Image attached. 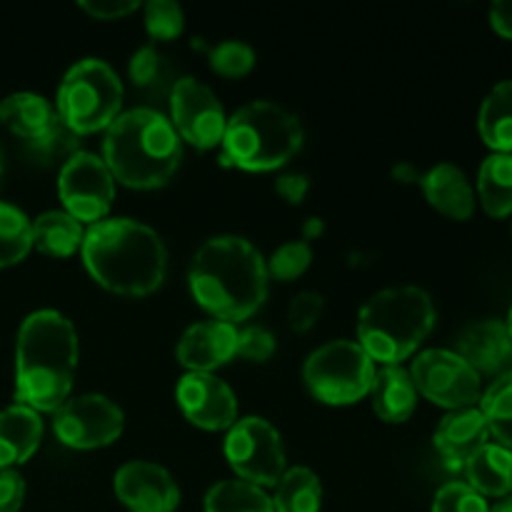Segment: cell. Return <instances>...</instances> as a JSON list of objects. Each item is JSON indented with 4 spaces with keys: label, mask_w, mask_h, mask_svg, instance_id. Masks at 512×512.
I'll list each match as a JSON object with an SVG mask.
<instances>
[{
    "label": "cell",
    "mask_w": 512,
    "mask_h": 512,
    "mask_svg": "<svg viewBox=\"0 0 512 512\" xmlns=\"http://www.w3.org/2000/svg\"><path fill=\"white\" fill-rule=\"evenodd\" d=\"M310 263H313V248L305 240H293V243L280 245L270 255V260H265V265H268V278L283 280V283L300 278L310 268Z\"/></svg>",
    "instance_id": "cell-34"
},
{
    "label": "cell",
    "mask_w": 512,
    "mask_h": 512,
    "mask_svg": "<svg viewBox=\"0 0 512 512\" xmlns=\"http://www.w3.org/2000/svg\"><path fill=\"white\" fill-rule=\"evenodd\" d=\"M103 160L128 188L153 190L168 183L183 160V140L173 123L153 108L120 113L105 130Z\"/></svg>",
    "instance_id": "cell-4"
},
{
    "label": "cell",
    "mask_w": 512,
    "mask_h": 512,
    "mask_svg": "<svg viewBox=\"0 0 512 512\" xmlns=\"http://www.w3.org/2000/svg\"><path fill=\"white\" fill-rule=\"evenodd\" d=\"M125 428V415L110 398L98 393L65 400L53 418V430L73 450H95L115 443Z\"/></svg>",
    "instance_id": "cell-12"
},
{
    "label": "cell",
    "mask_w": 512,
    "mask_h": 512,
    "mask_svg": "<svg viewBox=\"0 0 512 512\" xmlns=\"http://www.w3.org/2000/svg\"><path fill=\"white\" fill-rule=\"evenodd\" d=\"M435 328V305L425 290L403 285L375 293L360 308L358 340L370 360L400 365Z\"/></svg>",
    "instance_id": "cell-5"
},
{
    "label": "cell",
    "mask_w": 512,
    "mask_h": 512,
    "mask_svg": "<svg viewBox=\"0 0 512 512\" xmlns=\"http://www.w3.org/2000/svg\"><path fill=\"white\" fill-rule=\"evenodd\" d=\"M415 390L448 410H465L480 403V375L453 350H425L410 368Z\"/></svg>",
    "instance_id": "cell-10"
},
{
    "label": "cell",
    "mask_w": 512,
    "mask_h": 512,
    "mask_svg": "<svg viewBox=\"0 0 512 512\" xmlns=\"http://www.w3.org/2000/svg\"><path fill=\"white\" fill-rule=\"evenodd\" d=\"M113 488L130 512H173L180 503V490L173 475L148 460L125 463L115 473Z\"/></svg>",
    "instance_id": "cell-15"
},
{
    "label": "cell",
    "mask_w": 512,
    "mask_h": 512,
    "mask_svg": "<svg viewBox=\"0 0 512 512\" xmlns=\"http://www.w3.org/2000/svg\"><path fill=\"white\" fill-rule=\"evenodd\" d=\"M3 170H5V160H3V150H0V180H3Z\"/></svg>",
    "instance_id": "cell-46"
},
{
    "label": "cell",
    "mask_w": 512,
    "mask_h": 512,
    "mask_svg": "<svg viewBox=\"0 0 512 512\" xmlns=\"http://www.w3.org/2000/svg\"><path fill=\"white\" fill-rule=\"evenodd\" d=\"M175 355L188 373H213L238 355V328L223 320L190 325L180 335Z\"/></svg>",
    "instance_id": "cell-16"
},
{
    "label": "cell",
    "mask_w": 512,
    "mask_h": 512,
    "mask_svg": "<svg viewBox=\"0 0 512 512\" xmlns=\"http://www.w3.org/2000/svg\"><path fill=\"white\" fill-rule=\"evenodd\" d=\"M468 485L483 498L512 495V453L498 443H488L465 463Z\"/></svg>",
    "instance_id": "cell-22"
},
{
    "label": "cell",
    "mask_w": 512,
    "mask_h": 512,
    "mask_svg": "<svg viewBox=\"0 0 512 512\" xmlns=\"http://www.w3.org/2000/svg\"><path fill=\"white\" fill-rule=\"evenodd\" d=\"M25 500V480L15 468L0 470V512H18Z\"/></svg>",
    "instance_id": "cell-39"
},
{
    "label": "cell",
    "mask_w": 512,
    "mask_h": 512,
    "mask_svg": "<svg viewBox=\"0 0 512 512\" xmlns=\"http://www.w3.org/2000/svg\"><path fill=\"white\" fill-rule=\"evenodd\" d=\"M480 413L488 423L490 435L498 438V445L512 453V370L500 375L485 395L480 398Z\"/></svg>",
    "instance_id": "cell-29"
},
{
    "label": "cell",
    "mask_w": 512,
    "mask_h": 512,
    "mask_svg": "<svg viewBox=\"0 0 512 512\" xmlns=\"http://www.w3.org/2000/svg\"><path fill=\"white\" fill-rule=\"evenodd\" d=\"M223 160L250 173L283 168L303 148V125L290 110L270 100L243 105L228 118L223 135Z\"/></svg>",
    "instance_id": "cell-6"
},
{
    "label": "cell",
    "mask_w": 512,
    "mask_h": 512,
    "mask_svg": "<svg viewBox=\"0 0 512 512\" xmlns=\"http://www.w3.org/2000/svg\"><path fill=\"white\" fill-rule=\"evenodd\" d=\"M170 123L180 140L198 150H210L223 143L228 118L208 85L195 78H180L170 88Z\"/></svg>",
    "instance_id": "cell-13"
},
{
    "label": "cell",
    "mask_w": 512,
    "mask_h": 512,
    "mask_svg": "<svg viewBox=\"0 0 512 512\" xmlns=\"http://www.w3.org/2000/svg\"><path fill=\"white\" fill-rule=\"evenodd\" d=\"M33 248V223L20 208L0 203V268L20 263Z\"/></svg>",
    "instance_id": "cell-30"
},
{
    "label": "cell",
    "mask_w": 512,
    "mask_h": 512,
    "mask_svg": "<svg viewBox=\"0 0 512 512\" xmlns=\"http://www.w3.org/2000/svg\"><path fill=\"white\" fill-rule=\"evenodd\" d=\"M323 308H325V300L320 293H313V290L298 293L288 308L290 328L298 330V333H308V330L320 320Z\"/></svg>",
    "instance_id": "cell-38"
},
{
    "label": "cell",
    "mask_w": 512,
    "mask_h": 512,
    "mask_svg": "<svg viewBox=\"0 0 512 512\" xmlns=\"http://www.w3.org/2000/svg\"><path fill=\"white\" fill-rule=\"evenodd\" d=\"M43 440L40 413L25 405H10L0 410V470L28 463Z\"/></svg>",
    "instance_id": "cell-19"
},
{
    "label": "cell",
    "mask_w": 512,
    "mask_h": 512,
    "mask_svg": "<svg viewBox=\"0 0 512 512\" xmlns=\"http://www.w3.org/2000/svg\"><path fill=\"white\" fill-rule=\"evenodd\" d=\"M275 190H278L280 198L288 200L290 205H300L305 200V195H308L310 180L300 173L283 175V178H278V183H275Z\"/></svg>",
    "instance_id": "cell-41"
},
{
    "label": "cell",
    "mask_w": 512,
    "mask_h": 512,
    "mask_svg": "<svg viewBox=\"0 0 512 512\" xmlns=\"http://www.w3.org/2000/svg\"><path fill=\"white\" fill-rule=\"evenodd\" d=\"M303 378L320 403L353 405L370 393L375 365L353 340H333L310 353Z\"/></svg>",
    "instance_id": "cell-8"
},
{
    "label": "cell",
    "mask_w": 512,
    "mask_h": 512,
    "mask_svg": "<svg viewBox=\"0 0 512 512\" xmlns=\"http://www.w3.org/2000/svg\"><path fill=\"white\" fill-rule=\"evenodd\" d=\"M128 73L135 88L148 90V93H160L168 85V60L153 45H143L130 58Z\"/></svg>",
    "instance_id": "cell-31"
},
{
    "label": "cell",
    "mask_w": 512,
    "mask_h": 512,
    "mask_svg": "<svg viewBox=\"0 0 512 512\" xmlns=\"http://www.w3.org/2000/svg\"><path fill=\"white\" fill-rule=\"evenodd\" d=\"M490 512H512V495H508V498L500 500L495 508H490Z\"/></svg>",
    "instance_id": "cell-44"
},
{
    "label": "cell",
    "mask_w": 512,
    "mask_h": 512,
    "mask_svg": "<svg viewBox=\"0 0 512 512\" xmlns=\"http://www.w3.org/2000/svg\"><path fill=\"white\" fill-rule=\"evenodd\" d=\"M505 328H508V335H510V340H512V310H510V315H508V323H505Z\"/></svg>",
    "instance_id": "cell-45"
},
{
    "label": "cell",
    "mask_w": 512,
    "mask_h": 512,
    "mask_svg": "<svg viewBox=\"0 0 512 512\" xmlns=\"http://www.w3.org/2000/svg\"><path fill=\"white\" fill-rule=\"evenodd\" d=\"M323 485L310 468H290L275 485V512H320Z\"/></svg>",
    "instance_id": "cell-27"
},
{
    "label": "cell",
    "mask_w": 512,
    "mask_h": 512,
    "mask_svg": "<svg viewBox=\"0 0 512 512\" xmlns=\"http://www.w3.org/2000/svg\"><path fill=\"white\" fill-rule=\"evenodd\" d=\"M368 395L373 398L375 413L385 423H405L418 405L413 378L400 365H383V370L375 373Z\"/></svg>",
    "instance_id": "cell-21"
},
{
    "label": "cell",
    "mask_w": 512,
    "mask_h": 512,
    "mask_svg": "<svg viewBox=\"0 0 512 512\" xmlns=\"http://www.w3.org/2000/svg\"><path fill=\"white\" fill-rule=\"evenodd\" d=\"M425 200L438 213L453 220H468L475 210V193L463 170L453 163H440L423 175Z\"/></svg>",
    "instance_id": "cell-20"
},
{
    "label": "cell",
    "mask_w": 512,
    "mask_h": 512,
    "mask_svg": "<svg viewBox=\"0 0 512 512\" xmlns=\"http://www.w3.org/2000/svg\"><path fill=\"white\" fill-rule=\"evenodd\" d=\"M488 423L480 408L453 410L435 430V448L450 463H468L483 445H488Z\"/></svg>",
    "instance_id": "cell-18"
},
{
    "label": "cell",
    "mask_w": 512,
    "mask_h": 512,
    "mask_svg": "<svg viewBox=\"0 0 512 512\" xmlns=\"http://www.w3.org/2000/svg\"><path fill=\"white\" fill-rule=\"evenodd\" d=\"M205 512H275L263 488L245 480L215 483L205 495Z\"/></svg>",
    "instance_id": "cell-28"
},
{
    "label": "cell",
    "mask_w": 512,
    "mask_h": 512,
    "mask_svg": "<svg viewBox=\"0 0 512 512\" xmlns=\"http://www.w3.org/2000/svg\"><path fill=\"white\" fill-rule=\"evenodd\" d=\"M78 333L58 310L28 315L15 343V400L35 413H55L73 390Z\"/></svg>",
    "instance_id": "cell-2"
},
{
    "label": "cell",
    "mask_w": 512,
    "mask_h": 512,
    "mask_svg": "<svg viewBox=\"0 0 512 512\" xmlns=\"http://www.w3.org/2000/svg\"><path fill=\"white\" fill-rule=\"evenodd\" d=\"M80 8L98 20H120L138 10V0H83Z\"/></svg>",
    "instance_id": "cell-40"
},
{
    "label": "cell",
    "mask_w": 512,
    "mask_h": 512,
    "mask_svg": "<svg viewBox=\"0 0 512 512\" xmlns=\"http://www.w3.org/2000/svg\"><path fill=\"white\" fill-rule=\"evenodd\" d=\"M275 335L263 325H248L238 330V355L250 363H265L275 353Z\"/></svg>",
    "instance_id": "cell-37"
},
{
    "label": "cell",
    "mask_w": 512,
    "mask_h": 512,
    "mask_svg": "<svg viewBox=\"0 0 512 512\" xmlns=\"http://www.w3.org/2000/svg\"><path fill=\"white\" fill-rule=\"evenodd\" d=\"M123 108V83L105 60H78L58 88L55 113L78 135L108 130Z\"/></svg>",
    "instance_id": "cell-7"
},
{
    "label": "cell",
    "mask_w": 512,
    "mask_h": 512,
    "mask_svg": "<svg viewBox=\"0 0 512 512\" xmlns=\"http://www.w3.org/2000/svg\"><path fill=\"white\" fill-rule=\"evenodd\" d=\"M30 150H33L35 158H40L43 163H50V160H68L73 158L75 153H80V135L73 133L68 125L60 120V115L55 113L53 125L45 130L43 138H38L35 143H28Z\"/></svg>",
    "instance_id": "cell-32"
},
{
    "label": "cell",
    "mask_w": 512,
    "mask_h": 512,
    "mask_svg": "<svg viewBox=\"0 0 512 512\" xmlns=\"http://www.w3.org/2000/svg\"><path fill=\"white\" fill-rule=\"evenodd\" d=\"M225 458L240 480L258 488L278 485L285 473V448L265 418H243L225 435Z\"/></svg>",
    "instance_id": "cell-9"
},
{
    "label": "cell",
    "mask_w": 512,
    "mask_h": 512,
    "mask_svg": "<svg viewBox=\"0 0 512 512\" xmlns=\"http://www.w3.org/2000/svg\"><path fill=\"white\" fill-rule=\"evenodd\" d=\"M210 68L223 78H243L255 68V50L243 40H223L210 48Z\"/></svg>",
    "instance_id": "cell-33"
},
{
    "label": "cell",
    "mask_w": 512,
    "mask_h": 512,
    "mask_svg": "<svg viewBox=\"0 0 512 512\" xmlns=\"http://www.w3.org/2000/svg\"><path fill=\"white\" fill-rule=\"evenodd\" d=\"M83 263L95 283L110 293L143 298L163 285L168 250L150 225L130 218H105L85 230Z\"/></svg>",
    "instance_id": "cell-3"
},
{
    "label": "cell",
    "mask_w": 512,
    "mask_h": 512,
    "mask_svg": "<svg viewBox=\"0 0 512 512\" xmlns=\"http://www.w3.org/2000/svg\"><path fill=\"white\" fill-rule=\"evenodd\" d=\"M480 138L495 153L512 155V80L495 85L480 105Z\"/></svg>",
    "instance_id": "cell-24"
},
{
    "label": "cell",
    "mask_w": 512,
    "mask_h": 512,
    "mask_svg": "<svg viewBox=\"0 0 512 512\" xmlns=\"http://www.w3.org/2000/svg\"><path fill=\"white\" fill-rule=\"evenodd\" d=\"M145 28L153 40H175L185 28V15L175 0H150L145 5Z\"/></svg>",
    "instance_id": "cell-35"
},
{
    "label": "cell",
    "mask_w": 512,
    "mask_h": 512,
    "mask_svg": "<svg viewBox=\"0 0 512 512\" xmlns=\"http://www.w3.org/2000/svg\"><path fill=\"white\" fill-rule=\"evenodd\" d=\"M478 195L485 213L493 218L512 215V155L493 153L478 173Z\"/></svg>",
    "instance_id": "cell-26"
},
{
    "label": "cell",
    "mask_w": 512,
    "mask_h": 512,
    "mask_svg": "<svg viewBox=\"0 0 512 512\" xmlns=\"http://www.w3.org/2000/svg\"><path fill=\"white\" fill-rule=\"evenodd\" d=\"M85 230L65 210H48L33 223V248L50 258H68L83 245Z\"/></svg>",
    "instance_id": "cell-25"
},
{
    "label": "cell",
    "mask_w": 512,
    "mask_h": 512,
    "mask_svg": "<svg viewBox=\"0 0 512 512\" xmlns=\"http://www.w3.org/2000/svg\"><path fill=\"white\" fill-rule=\"evenodd\" d=\"M433 512H490V508L468 483H448L435 495Z\"/></svg>",
    "instance_id": "cell-36"
},
{
    "label": "cell",
    "mask_w": 512,
    "mask_h": 512,
    "mask_svg": "<svg viewBox=\"0 0 512 512\" xmlns=\"http://www.w3.org/2000/svg\"><path fill=\"white\" fill-rule=\"evenodd\" d=\"M190 293L215 320H248L268 298V265L250 240L218 235L195 250L188 270Z\"/></svg>",
    "instance_id": "cell-1"
},
{
    "label": "cell",
    "mask_w": 512,
    "mask_h": 512,
    "mask_svg": "<svg viewBox=\"0 0 512 512\" xmlns=\"http://www.w3.org/2000/svg\"><path fill=\"white\" fill-rule=\"evenodd\" d=\"M490 23H493L495 33L512 40V0H500L490 8Z\"/></svg>",
    "instance_id": "cell-42"
},
{
    "label": "cell",
    "mask_w": 512,
    "mask_h": 512,
    "mask_svg": "<svg viewBox=\"0 0 512 512\" xmlns=\"http://www.w3.org/2000/svg\"><path fill=\"white\" fill-rule=\"evenodd\" d=\"M320 230H323V223H320L318 218H310L308 225H305V243H308V240H313L315 235H320Z\"/></svg>",
    "instance_id": "cell-43"
},
{
    "label": "cell",
    "mask_w": 512,
    "mask_h": 512,
    "mask_svg": "<svg viewBox=\"0 0 512 512\" xmlns=\"http://www.w3.org/2000/svg\"><path fill=\"white\" fill-rule=\"evenodd\" d=\"M55 110L43 95L13 93L0 100V123L23 138L25 143H35L43 138L45 130L53 125Z\"/></svg>",
    "instance_id": "cell-23"
},
{
    "label": "cell",
    "mask_w": 512,
    "mask_h": 512,
    "mask_svg": "<svg viewBox=\"0 0 512 512\" xmlns=\"http://www.w3.org/2000/svg\"><path fill=\"white\" fill-rule=\"evenodd\" d=\"M458 355L475 373H500L512 360V340L500 320H480L463 330L458 340Z\"/></svg>",
    "instance_id": "cell-17"
},
{
    "label": "cell",
    "mask_w": 512,
    "mask_h": 512,
    "mask_svg": "<svg viewBox=\"0 0 512 512\" xmlns=\"http://www.w3.org/2000/svg\"><path fill=\"white\" fill-rule=\"evenodd\" d=\"M185 418L203 430H230L238 423V398L225 380L213 373H188L175 390Z\"/></svg>",
    "instance_id": "cell-14"
},
{
    "label": "cell",
    "mask_w": 512,
    "mask_h": 512,
    "mask_svg": "<svg viewBox=\"0 0 512 512\" xmlns=\"http://www.w3.org/2000/svg\"><path fill=\"white\" fill-rule=\"evenodd\" d=\"M58 195L65 205V213L73 215L78 223H100L108 215L115 200V178L103 158L95 153H75L60 168Z\"/></svg>",
    "instance_id": "cell-11"
}]
</instances>
